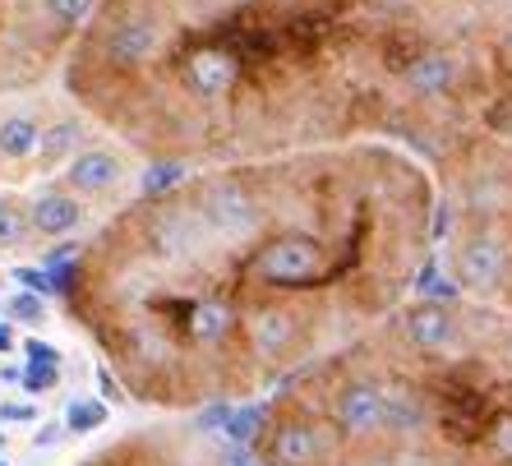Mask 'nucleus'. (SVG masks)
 <instances>
[{
  "mask_svg": "<svg viewBox=\"0 0 512 466\" xmlns=\"http://www.w3.org/2000/svg\"><path fill=\"white\" fill-rule=\"evenodd\" d=\"M37 236H33V213H28V199L14 190H0V259H19V254H33Z\"/></svg>",
  "mask_w": 512,
  "mask_h": 466,
  "instance_id": "1a4fd4ad",
  "label": "nucleus"
},
{
  "mask_svg": "<svg viewBox=\"0 0 512 466\" xmlns=\"http://www.w3.org/2000/svg\"><path fill=\"white\" fill-rule=\"evenodd\" d=\"M429 217L425 171L393 148H300L134 194L51 273L130 397L208 407L397 310Z\"/></svg>",
  "mask_w": 512,
  "mask_h": 466,
  "instance_id": "f257e3e1",
  "label": "nucleus"
},
{
  "mask_svg": "<svg viewBox=\"0 0 512 466\" xmlns=\"http://www.w3.org/2000/svg\"><path fill=\"white\" fill-rule=\"evenodd\" d=\"M263 420H268V407L263 402H250V407H231L227 425H222V434H227L231 443H240V448H250L254 439H259Z\"/></svg>",
  "mask_w": 512,
  "mask_h": 466,
  "instance_id": "9d476101",
  "label": "nucleus"
},
{
  "mask_svg": "<svg viewBox=\"0 0 512 466\" xmlns=\"http://www.w3.org/2000/svg\"><path fill=\"white\" fill-rule=\"evenodd\" d=\"M503 347H508V356H512V319L503 323Z\"/></svg>",
  "mask_w": 512,
  "mask_h": 466,
  "instance_id": "6ab92c4d",
  "label": "nucleus"
},
{
  "mask_svg": "<svg viewBox=\"0 0 512 466\" xmlns=\"http://www.w3.org/2000/svg\"><path fill=\"white\" fill-rule=\"evenodd\" d=\"M65 425H70L74 434L102 430V425H107V407H102V402H88V397H79V402H70V411H65Z\"/></svg>",
  "mask_w": 512,
  "mask_h": 466,
  "instance_id": "9b49d317",
  "label": "nucleus"
},
{
  "mask_svg": "<svg viewBox=\"0 0 512 466\" xmlns=\"http://www.w3.org/2000/svg\"><path fill=\"white\" fill-rule=\"evenodd\" d=\"M337 379L328 383L323 416L342 443H374L388 439V407H383V379L356 365H333Z\"/></svg>",
  "mask_w": 512,
  "mask_h": 466,
  "instance_id": "39448f33",
  "label": "nucleus"
},
{
  "mask_svg": "<svg viewBox=\"0 0 512 466\" xmlns=\"http://www.w3.org/2000/svg\"><path fill=\"white\" fill-rule=\"evenodd\" d=\"M462 5H471V10H494V5H503V0H462Z\"/></svg>",
  "mask_w": 512,
  "mask_h": 466,
  "instance_id": "a211bd4d",
  "label": "nucleus"
},
{
  "mask_svg": "<svg viewBox=\"0 0 512 466\" xmlns=\"http://www.w3.org/2000/svg\"><path fill=\"white\" fill-rule=\"evenodd\" d=\"M97 134L102 130H97L93 120L74 107V102L56 107L47 116V125H42V144H37V157H33V176H56V171L79 153V148L93 144Z\"/></svg>",
  "mask_w": 512,
  "mask_h": 466,
  "instance_id": "6e6552de",
  "label": "nucleus"
},
{
  "mask_svg": "<svg viewBox=\"0 0 512 466\" xmlns=\"http://www.w3.org/2000/svg\"><path fill=\"white\" fill-rule=\"evenodd\" d=\"M462 0H97L60 88L139 162L222 167L397 134V24Z\"/></svg>",
  "mask_w": 512,
  "mask_h": 466,
  "instance_id": "f03ea898",
  "label": "nucleus"
},
{
  "mask_svg": "<svg viewBox=\"0 0 512 466\" xmlns=\"http://www.w3.org/2000/svg\"><path fill=\"white\" fill-rule=\"evenodd\" d=\"M5 351H14V333L5 328V323H0V356H5Z\"/></svg>",
  "mask_w": 512,
  "mask_h": 466,
  "instance_id": "f3484780",
  "label": "nucleus"
},
{
  "mask_svg": "<svg viewBox=\"0 0 512 466\" xmlns=\"http://www.w3.org/2000/svg\"><path fill=\"white\" fill-rule=\"evenodd\" d=\"M51 180L65 185L70 194H79L84 204L107 208L111 213L116 204H125L130 185L139 180V157H134L125 144H116V139H102V134H97L93 144L79 148Z\"/></svg>",
  "mask_w": 512,
  "mask_h": 466,
  "instance_id": "20e7f679",
  "label": "nucleus"
},
{
  "mask_svg": "<svg viewBox=\"0 0 512 466\" xmlns=\"http://www.w3.org/2000/svg\"><path fill=\"white\" fill-rule=\"evenodd\" d=\"M60 439V425H42V434H37V443H56Z\"/></svg>",
  "mask_w": 512,
  "mask_h": 466,
  "instance_id": "dca6fc26",
  "label": "nucleus"
},
{
  "mask_svg": "<svg viewBox=\"0 0 512 466\" xmlns=\"http://www.w3.org/2000/svg\"><path fill=\"white\" fill-rule=\"evenodd\" d=\"M5 314H14L19 323H47V300H37V291H24V296H14L5 300Z\"/></svg>",
  "mask_w": 512,
  "mask_h": 466,
  "instance_id": "f8f14e48",
  "label": "nucleus"
},
{
  "mask_svg": "<svg viewBox=\"0 0 512 466\" xmlns=\"http://www.w3.org/2000/svg\"><path fill=\"white\" fill-rule=\"evenodd\" d=\"M51 111L33 97H10L0 102V162L10 171V180L33 176V157L42 144V125Z\"/></svg>",
  "mask_w": 512,
  "mask_h": 466,
  "instance_id": "423d86ee",
  "label": "nucleus"
},
{
  "mask_svg": "<svg viewBox=\"0 0 512 466\" xmlns=\"http://www.w3.org/2000/svg\"><path fill=\"white\" fill-rule=\"evenodd\" d=\"M28 213H33V236H37V250L51 245V240H70L93 222V204H84L79 194H70L65 185L47 176V185L28 199Z\"/></svg>",
  "mask_w": 512,
  "mask_h": 466,
  "instance_id": "0eeeda50",
  "label": "nucleus"
},
{
  "mask_svg": "<svg viewBox=\"0 0 512 466\" xmlns=\"http://www.w3.org/2000/svg\"><path fill=\"white\" fill-rule=\"evenodd\" d=\"M97 0H0V102L47 88Z\"/></svg>",
  "mask_w": 512,
  "mask_h": 466,
  "instance_id": "7ed1b4c3",
  "label": "nucleus"
},
{
  "mask_svg": "<svg viewBox=\"0 0 512 466\" xmlns=\"http://www.w3.org/2000/svg\"><path fill=\"white\" fill-rule=\"evenodd\" d=\"M24 356L33 360V365H60V347H51V342H37V337H28V342H24Z\"/></svg>",
  "mask_w": 512,
  "mask_h": 466,
  "instance_id": "4468645a",
  "label": "nucleus"
},
{
  "mask_svg": "<svg viewBox=\"0 0 512 466\" xmlns=\"http://www.w3.org/2000/svg\"><path fill=\"white\" fill-rule=\"evenodd\" d=\"M503 14H508V24H512V0H503Z\"/></svg>",
  "mask_w": 512,
  "mask_h": 466,
  "instance_id": "aec40b11",
  "label": "nucleus"
},
{
  "mask_svg": "<svg viewBox=\"0 0 512 466\" xmlns=\"http://www.w3.org/2000/svg\"><path fill=\"white\" fill-rule=\"evenodd\" d=\"M56 383H60V365H33V360H28V370H24V393L42 397V393H51Z\"/></svg>",
  "mask_w": 512,
  "mask_h": 466,
  "instance_id": "ddd939ff",
  "label": "nucleus"
},
{
  "mask_svg": "<svg viewBox=\"0 0 512 466\" xmlns=\"http://www.w3.org/2000/svg\"><path fill=\"white\" fill-rule=\"evenodd\" d=\"M0 416H5V420H33L37 411L33 407H0Z\"/></svg>",
  "mask_w": 512,
  "mask_h": 466,
  "instance_id": "2eb2a0df",
  "label": "nucleus"
}]
</instances>
